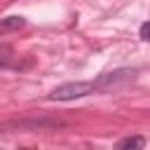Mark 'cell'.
<instances>
[{
	"instance_id": "cell-1",
	"label": "cell",
	"mask_w": 150,
	"mask_h": 150,
	"mask_svg": "<svg viewBox=\"0 0 150 150\" xmlns=\"http://www.w3.org/2000/svg\"><path fill=\"white\" fill-rule=\"evenodd\" d=\"M134 75H136L134 68H117V70H112V73H105V75L96 77V80H94V89H96V91L120 89V87H124L127 82H131Z\"/></svg>"
},
{
	"instance_id": "cell-2",
	"label": "cell",
	"mask_w": 150,
	"mask_h": 150,
	"mask_svg": "<svg viewBox=\"0 0 150 150\" xmlns=\"http://www.w3.org/2000/svg\"><path fill=\"white\" fill-rule=\"evenodd\" d=\"M94 91H96L94 82H66V84H59L56 89H52L49 98L52 101H73V98L89 96Z\"/></svg>"
},
{
	"instance_id": "cell-3",
	"label": "cell",
	"mask_w": 150,
	"mask_h": 150,
	"mask_svg": "<svg viewBox=\"0 0 150 150\" xmlns=\"http://www.w3.org/2000/svg\"><path fill=\"white\" fill-rule=\"evenodd\" d=\"M63 127L61 120H47V117H40V120H12V122H5L0 129L2 131H42V129H59Z\"/></svg>"
},
{
	"instance_id": "cell-4",
	"label": "cell",
	"mask_w": 150,
	"mask_h": 150,
	"mask_svg": "<svg viewBox=\"0 0 150 150\" xmlns=\"http://www.w3.org/2000/svg\"><path fill=\"white\" fill-rule=\"evenodd\" d=\"M26 26V19L23 16H7V19H0V35L2 33H12V30H19Z\"/></svg>"
},
{
	"instance_id": "cell-5",
	"label": "cell",
	"mask_w": 150,
	"mask_h": 150,
	"mask_svg": "<svg viewBox=\"0 0 150 150\" xmlns=\"http://www.w3.org/2000/svg\"><path fill=\"white\" fill-rule=\"evenodd\" d=\"M145 145L143 136H127L122 141H117V150H141Z\"/></svg>"
},
{
	"instance_id": "cell-6",
	"label": "cell",
	"mask_w": 150,
	"mask_h": 150,
	"mask_svg": "<svg viewBox=\"0 0 150 150\" xmlns=\"http://www.w3.org/2000/svg\"><path fill=\"white\" fill-rule=\"evenodd\" d=\"M14 52H12V47H0V66L5 68V66H14Z\"/></svg>"
},
{
	"instance_id": "cell-7",
	"label": "cell",
	"mask_w": 150,
	"mask_h": 150,
	"mask_svg": "<svg viewBox=\"0 0 150 150\" xmlns=\"http://www.w3.org/2000/svg\"><path fill=\"white\" fill-rule=\"evenodd\" d=\"M141 38H143L145 42H150V21H145V23L141 26Z\"/></svg>"
}]
</instances>
